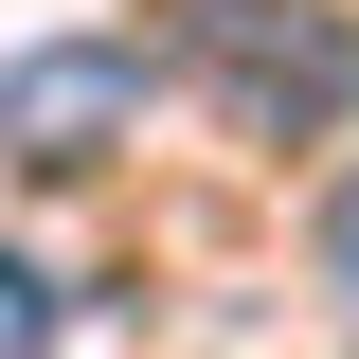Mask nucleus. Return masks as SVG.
<instances>
[{"label": "nucleus", "mask_w": 359, "mask_h": 359, "mask_svg": "<svg viewBox=\"0 0 359 359\" xmlns=\"http://www.w3.org/2000/svg\"><path fill=\"white\" fill-rule=\"evenodd\" d=\"M126 126H144V54H126V36H36V54H0V162L90 180Z\"/></svg>", "instance_id": "nucleus-2"}, {"label": "nucleus", "mask_w": 359, "mask_h": 359, "mask_svg": "<svg viewBox=\"0 0 359 359\" xmlns=\"http://www.w3.org/2000/svg\"><path fill=\"white\" fill-rule=\"evenodd\" d=\"M180 54L216 72V108L252 144H306L359 108V36L323 18V0H180Z\"/></svg>", "instance_id": "nucleus-1"}, {"label": "nucleus", "mask_w": 359, "mask_h": 359, "mask_svg": "<svg viewBox=\"0 0 359 359\" xmlns=\"http://www.w3.org/2000/svg\"><path fill=\"white\" fill-rule=\"evenodd\" d=\"M323 287L359 306V180H341V216H323Z\"/></svg>", "instance_id": "nucleus-4"}, {"label": "nucleus", "mask_w": 359, "mask_h": 359, "mask_svg": "<svg viewBox=\"0 0 359 359\" xmlns=\"http://www.w3.org/2000/svg\"><path fill=\"white\" fill-rule=\"evenodd\" d=\"M0 359H54V269L0 252Z\"/></svg>", "instance_id": "nucleus-3"}]
</instances>
